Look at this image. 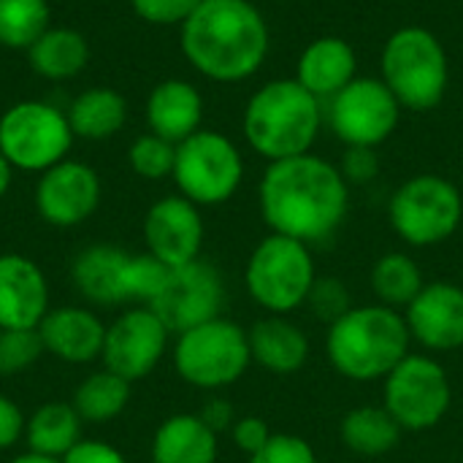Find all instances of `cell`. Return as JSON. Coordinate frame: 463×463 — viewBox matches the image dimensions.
I'll list each match as a JSON object with an SVG mask.
<instances>
[{"label": "cell", "mask_w": 463, "mask_h": 463, "mask_svg": "<svg viewBox=\"0 0 463 463\" xmlns=\"http://www.w3.org/2000/svg\"><path fill=\"white\" fill-rule=\"evenodd\" d=\"M258 209L271 233L312 247L342 228L350 209V184L339 165L307 152L266 165L258 182Z\"/></svg>", "instance_id": "1"}, {"label": "cell", "mask_w": 463, "mask_h": 463, "mask_svg": "<svg viewBox=\"0 0 463 463\" xmlns=\"http://www.w3.org/2000/svg\"><path fill=\"white\" fill-rule=\"evenodd\" d=\"M179 49L203 79L239 84L263 68L271 30L250 0H203L179 27Z\"/></svg>", "instance_id": "2"}, {"label": "cell", "mask_w": 463, "mask_h": 463, "mask_svg": "<svg viewBox=\"0 0 463 463\" xmlns=\"http://www.w3.org/2000/svg\"><path fill=\"white\" fill-rule=\"evenodd\" d=\"M326 125V103L296 79L260 84L241 114L247 146L269 163L312 152Z\"/></svg>", "instance_id": "3"}, {"label": "cell", "mask_w": 463, "mask_h": 463, "mask_svg": "<svg viewBox=\"0 0 463 463\" xmlns=\"http://www.w3.org/2000/svg\"><path fill=\"white\" fill-rule=\"evenodd\" d=\"M410 345L404 315L383 304L353 307L326 334L331 366L353 383L385 380L410 355Z\"/></svg>", "instance_id": "4"}, {"label": "cell", "mask_w": 463, "mask_h": 463, "mask_svg": "<svg viewBox=\"0 0 463 463\" xmlns=\"http://www.w3.org/2000/svg\"><path fill=\"white\" fill-rule=\"evenodd\" d=\"M380 79L404 111H434L450 87L448 49L429 27H399L383 46Z\"/></svg>", "instance_id": "5"}, {"label": "cell", "mask_w": 463, "mask_h": 463, "mask_svg": "<svg viewBox=\"0 0 463 463\" xmlns=\"http://www.w3.org/2000/svg\"><path fill=\"white\" fill-rule=\"evenodd\" d=\"M171 361L182 383L214 393L236 385L247 374L252 364L250 336L239 323L214 317L176 334L171 345Z\"/></svg>", "instance_id": "6"}, {"label": "cell", "mask_w": 463, "mask_h": 463, "mask_svg": "<svg viewBox=\"0 0 463 463\" xmlns=\"http://www.w3.org/2000/svg\"><path fill=\"white\" fill-rule=\"evenodd\" d=\"M315 279L317 269L312 247L279 233L260 239L244 269L247 293L269 315H288L301 309Z\"/></svg>", "instance_id": "7"}, {"label": "cell", "mask_w": 463, "mask_h": 463, "mask_svg": "<svg viewBox=\"0 0 463 463\" xmlns=\"http://www.w3.org/2000/svg\"><path fill=\"white\" fill-rule=\"evenodd\" d=\"M73 141L65 109L49 100H16L0 114V155L14 171L43 174L71 157Z\"/></svg>", "instance_id": "8"}, {"label": "cell", "mask_w": 463, "mask_h": 463, "mask_svg": "<svg viewBox=\"0 0 463 463\" xmlns=\"http://www.w3.org/2000/svg\"><path fill=\"white\" fill-rule=\"evenodd\" d=\"M463 220V195L456 182L439 174H418L396 187L388 203L393 233L412 247L448 241Z\"/></svg>", "instance_id": "9"}, {"label": "cell", "mask_w": 463, "mask_h": 463, "mask_svg": "<svg viewBox=\"0 0 463 463\" xmlns=\"http://www.w3.org/2000/svg\"><path fill=\"white\" fill-rule=\"evenodd\" d=\"M176 193L195 206L228 203L244 182V157L233 138L220 130L201 128L176 144V163L171 174Z\"/></svg>", "instance_id": "10"}, {"label": "cell", "mask_w": 463, "mask_h": 463, "mask_svg": "<svg viewBox=\"0 0 463 463\" xmlns=\"http://www.w3.org/2000/svg\"><path fill=\"white\" fill-rule=\"evenodd\" d=\"M453 404V385L445 366L431 355L410 353L383 380V407L402 431H429L439 426Z\"/></svg>", "instance_id": "11"}, {"label": "cell", "mask_w": 463, "mask_h": 463, "mask_svg": "<svg viewBox=\"0 0 463 463\" xmlns=\"http://www.w3.org/2000/svg\"><path fill=\"white\" fill-rule=\"evenodd\" d=\"M402 103L380 76H355L326 100V125L345 146H383L402 122Z\"/></svg>", "instance_id": "12"}, {"label": "cell", "mask_w": 463, "mask_h": 463, "mask_svg": "<svg viewBox=\"0 0 463 463\" xmlns=\"http://www.w3.org/2000/svg\"><path fill=\"white\" fill-rule=\"evenodd\" d=\"M171 336V328L152 307H130L106 326L100 364L130 385L141 383L168 355Z\"/></svg>", "instance_id": "13"}, {"label": "cell", "mask_w": 463, "mask_h": 463, "mask_svg": "<svg viewBox=\"0 0 463 463\" xmlns=\"http://www.w3.org/2000/svg\"><path fill=\"white\" fill-rule=\"evenodd\" d=\"M225 301L228 290L220 269L206 258H198L193 263L171 269V277L163 293L155 298L152 309L176 336L187 328L222 317Z\"/></svg>", "instance_id": "14"}, {"label": "cell", "mask_w": 463, "mask_h": 463, "mask_svg": "<svg viewBox=\"0 0 463 463\" xmlns=\"http://www.w3.org/2000/svg\"><path fill=\"white\" fill-rule=\"evenodd\" d=\"M103 201L100 174L84 163L65 157L49 171L38 174L33 203L38 217L52 228H76L87 222Z\"/></svg>", "instance_id": "15"}, {"label": "cell", "mask_w": 463, "mask_h": 463, "mask_svg": "<svg viewBox=\"0 0 463 463\" xmlns=\"http://www.w3.org/2000/svg\"><path fill=\"white\" fill-rule=\"evenodd\" d=\"M144 247L149 255L176 269L201 258L206 225L201 206L187 201L184 195H163L144 214Z\"/></svg>", "instance_id": "16"}, {"label": "cell", "mask_w": 463, "mask_h": 463, "mask_svg": "<svg viewBox=\"0 0 463 463\" xmlns=\"http://www.w3.org/2000/svg\"><path fill=\"white\" fill-rule=\"evenodd\" d=\"M412 342L431 353L463 347V288L456 282H431L404 309Z\"/></svg>", "instance_id": "17"}, {"label": "cell", "mask_w": 463, "mask_h": 463, "mask_svg": "<svg viewBox=\"0 0 463 463\" xmlns=\"http://www.w3.org/2000/svg\"><path fill=\"white\" fill-rule=\"evenodd\" d=\"M43 353L68 366H90L100 361L106 342V323L84 304L52 307L38 326Z\"/></svg>", "instance_id": "18"}, {"label": "cell", "mask_w": 463, "mask_h": 463, "mask_svg": "<svg viewBox=\"0 0 463 463\" xmlns=\"http://www.w3.org/2000/svg\"><path fill=\"white\" fill-rule=\"evenodd\" d=\"M52 309L43 269L19 252L0 255V328H38Z\"/></svg>", "instance_id": "19"}, {"label": "cell", "mask_w": 463, "mask_h": 463, "mask_svg": "<svg viewBox=\"0 0 463 463\" xmlns=\"http://www.w3.org/2000/svg\"><path fill=\"white\" fill-rule=\"evenodd\" d=\"M203 114L206 103L201 90L179 76L157 81L144 103L146 130L171 144H182L184 138L198 133L203 128Z\"/></svg>", "instance_id": "20"}, {"label": "cell", "mask_w": 463, "mask_h": 463, "mask_svg": "<svg viewBox=\"0 0 463 463\" xmlns=\"http://www.w3.org/2000/svg\"><path fill=\"white\" fill-rule=\"evenodd\" d=\"M358 76V52L342 35H320L304 46L296 62V81L323 103Z\"/></svg>", "instance_id": "21"}, {"label": "cell", "mask_w": 463, "mask_h": 463, "mask_svg": "<svg viewBox=\"0 0 463 463\" xmlns=\"http://www.w3.org/2000/svg\"><path fill=\"white\" fill-rule=\"evenodd\" d=\"M128 255L117 244H90L71 263V285L90 307L125 304V263Z\"/></svg>", "instance_id": "22"}, {"label": "cell", "mask_w": 463, "mask_h": 463, "mask_svg": "<svg viewBox=\"0 0 463 463\" xmlns=\"http://www.w3.org/2000/svg\"><path fill=\"white\" fill-rule=\"evenodd\" d=\"M252 364L271 374H296L309 361V336L304 328L285 315H269L258 320L250 331Z\"/></svg>", "instance_id": "23"}, {"label": "cell", "mask_w": 463, "mask_h": 463, "mask_svg": "<svg viewBox=\"0 0 463 463\" xmlns=\"http://www.w3.org/2000/svg\"><path fill=\"white\" fill-rule=\"evenodd\" d=\"M217 434L198 418V412H179L165 418L149 445L152 463H217Z\"/></svg>", "instance_id": "24"}, {"label": "cell", "mask_w": 463, "mask_h": 463, "mask_svg": "<svg viewBox=\"0 0 463 463\" xmlns=\"http://www.w3.org/2000/svg\"><path fill=\"white\" fill-rule=\"evenodd\" d=\"M24 54L35 76L46 81H71L90 65V41L76 27L52 24Z\"/></svg>", "instance_id": "25"}, {"label": "cell", "mask_w": 463, "mask_h": 463, "mask_svg": "<svg viewBox=\"0 0 463 463\" xmlns=\"http://www.w3.org/2000/svg\"><path fill=\"white\" fill-rule=\"evenodd\" d=\"M71 130L84 141H106L122 133L130 106L114 87H87L65 109Z\"/></svg>", "instance_id": "26"}, {"label": "cell", "mask_w": 463, "mask_h": 463, "mask_svg": "<svg viewBox=\"0 0 463 463\" xmlns=\"http://www.w3.org/2000/svg\"><path fill=\"white\" fill-rule=\"evenodd\" d=\"M84 439V420L68 402H46L24 420V445L30 453L62 461Z\"/></svg>", "instance_id": "27"}, {"label": "cell", "mask_w": 463, "mask_h": 463, "mask_svg": "<svg viewBox=\"0 0 463 463\" xmlns=\"http://www.w3.org/2000/svg\"><path fill=\"white\" fill-rule=\"evenodd\" d=\"M339 434H342L345 448L364 458L385 456L396 450L402 442V426L393 420V415L385 407H377V404L350 410L342 418Z\"/></svg>", "instance_id": "28"}, {"label": "cell", "mask_w": 463, "mask_h": 463, "mask_svg": "<svg viewBox=\"0 0 463 463\" xmlns=\"http://www.w3.org/2000/svg\"><path fill=\"white\" fill-rule=\"evenodd\" d=\"M130 393L133 385L122 377H117L109 369H98L90 372L73 391V410L79 412V418L84 420V426H106L114 423L130 404Z\"/></svg>", "instance_id": "29"}, {"label": "cell", "mask_w": 463, "mask_h": 463, "mask_svg": "<svg viewBox=\"0 0 463 463\" xmlns=\"http://www.w3.org/2000/svg\"><path fill=\"white\" fill-rule=\"evenodd\" d=\"M369 282H372V293L377 296V304L391 309H407L426 288L418 260L407 252H385L372 266Z\"/></svg>", "instance_id": "30"}, {"label": "cell", "mask_w": 463, "mask_h": 463, "mask_svg": "<svg viewBox=\"0 0 463 463\" xmlns=\"http://www.w3.org/2000/svg\"><path fill=\"white\" fill-rule=\"evenodd\" d=\"M52 27L49 0H0V46L27 52Z\"/></svg>", "instance_id": "31"}, {"label": "cell", "mask_w": 463, "mask_h": 463, "mask_svg": "<svg viewBox=\"0 0 463 463\" xmlns=\"http://www.w3.org/2000/svg\"><path fill=\"white\" fill-rule=\"evenodd\" d=\"M168 277H171V266H165L155 255L130 252L125 263V304L152 307L155 298L163 293Z\"/></svg>", "instance_id": "32"}, {"label": "cell", "mask_w": 463, "mask_h": 463, "mask_svg": "<svg viewBox=\"0 0 463 463\" xmlns=\"http://www.w3.org/2000/svg\"><path fill=\"white\" fill-rule=\"evenodd\" d=\"M174 163H176V144L149 130L136 136L133 144L128 146V165L138 179H146V182L168 179L174 174Z\"/></svg>", "instance_id": "33"}, {"label": "cell", "mask_w": 463, "mask_h": 463, "mask_svg": "<svg viewBox=\"0 0 463 463\" xmlns=\"http://www.w3.org/2000/svg\"><path fill=\"white\" fill-rule=\"evenodd\" d=\"M43 342L38 328H0V377H16L41 361Z\"/></svg>", "instance_id": "34"}, {"label": "cell", "mask_w": 463, "mask_h": 463, "mask_svg": "<svg viewBox=\"0 0 463 463\" xmlns=\"http://www.w3.org/2000/svg\"><path fill=\"white\" fill-rule=\"evenodd\" d=\"M304 307L317 320L331 326V323H336L339 317H345L353 309V298H350V290H347V285L342 279H336V277H317Z\"/></svg>", "instance_id": "35"}, {"label": "cell", "mask_w": 463, "mask_h": 463, "mask_svg": "<svg viewBox=\"0 0 463 463\" xmlns=\"http://www.w3.org/2000/svg\"><path fill=\"white\" fill-rule=\"evenodd\" d=\"M203 0H130L133 14L152 27H182Z\"/></svg>", "instance_id": "36"}, {"label": "cell", "mask_w": 463, "mask_h": 463, "mask_svg": "<svg viewBox=\"0 0 463 463\" xmlns=\"http://www.w3.org/2000/svg\"><path fill=\"white\" fill-rule=\"evenodd\" d=\"M250 463H320L317 453L304 437L296 434H271L266 448L255 453Z\"/></svg>", "instance_id": "37"}, {"label": "cell", "mask_w": 463, "mask_h": 463, "mask_svg": "<svg viewBox=\"0 0 463 463\" xmlns=\"http://www.w3.org/2000/svg\"><path fill=\"white\" fill-rule=\"evenodd\" d=\"M339 171L345 182L353 187H364L377 179L380 174V155L374 146H347L339 163Z\"/></svg>", "instance_id": "38"}, {"label": "cell", "mask_w": 463, "mask_h": 463, "mask_svg": "<svg viewBox=\"0 0 463 463\" xmlns=\"http://www.w3.org/2000/svg\"><path fill=\"white\" fill-rule=\"evenodd\" d=\"M231 439L233 445L244 453V456H255L266 448V442L271 439V429L263 418L258 415H247V418H236L233 429H231Z\"/></svg>", "instance_id": "39"}, {"label": "cell", "mask_w": 463, "mask_h": 463, "mask_svg": "<svg viewBox=\"0 0 463 463\" xmlns=\"http://www.w3.org/2000/svg\"><path fill=\"white\" fill-rule=\"evenodd\" d=\"M24 420L27 415L22 407L11 396L0 393V453L16 448L24 439Z\"/></svg>", "instance_id": "40"}, {"label": "cell", "mask_w": 463, "mask_h": 463, "mask_svg": "<svg viewBox=\"0 0 463 463\" xmlns=\"http://www.w3.org/2000/svg\"><path fill=\"white\" fill-rule=\"evenodd\" d=\"M60 463H128L125 453L103 439H81Z\"/></svg>", "instance_id": "41"}, {"label": "cell", "mask_w": 463, "mask_h": 463, "mask_svg": "<svg viewBox=\"0 0 463 463\" xmlns=\"http://www.w3.org/2000/svg\"><path fill=\"white\" fill-rule=\"evenodd\" d=\"M198 418H201V420H203L214 434H220V431H231V429H233V423H236L233 404H231L228 399H222V396H212L209 402H203V407H201Z\"/></svg>", "instance_id": "42"}, {"label": "cell", "mask_w": 463, "mask_h": 463, "mask_svg": "<svg viewBox=\"0 0 463 463\" xmlns=\"http://www.w3.org/2000/svg\"><path fill=\"white\" fill-rule=\"evenodd\" d=\"M11 182H14V168H11V163L0 155V201L8 195V190H11Z\"/></svg>", "instance_id": "43"}, {"label": "cell", "mask_w": 463, "mask_h": 463, "mask_svg": "<svg viewBox=\"0 0 463 463\" xmlns=\"http://www.w3.org/2000/svg\"><path fill=\"white\" fill-rule=\"evenodd\" d=\"M8 463H60L54 461V458H46V456H38V453H22V456H14Z\"/></svg>", "instance_id": "44"}]
</instances>
